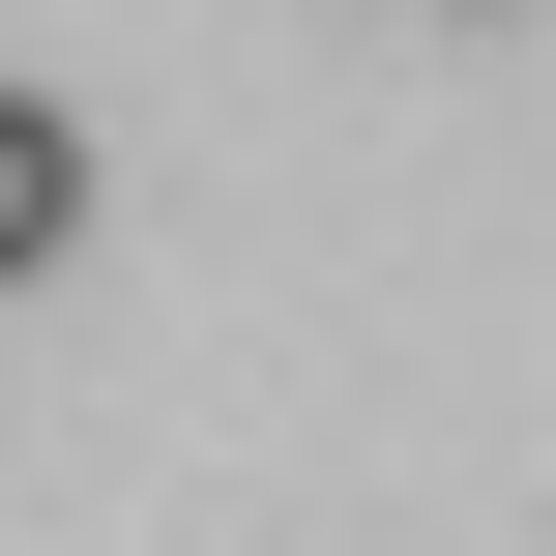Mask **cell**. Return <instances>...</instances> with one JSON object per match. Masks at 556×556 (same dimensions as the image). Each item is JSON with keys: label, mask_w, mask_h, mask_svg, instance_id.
<instances>
[{"label": "cell", "mask_w": 556, "mask_h": 556, "mask_svg": "<svg viewBox=\"0 0 556 556\" xmlns=\"http://www.w3.org/2000/svg\"><path fill=\"white\" fill-rule=\"evenodd\" d=\"M59 235H88V147H59V117H29V88H0V293H29V264H59Z\"/></svg>", "instance_id": "6da1fadb"}]
</instances>
